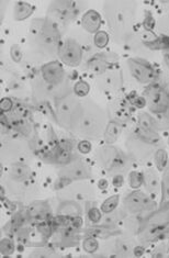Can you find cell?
<instances>
[{
	"label": "cell",
	"instance_id": "cell-14",
	"mask_svg": "<svg viewBox=\"0 0 169 258\" xmlns=\"http://www.w3.org/2000/svg\"><path fill=\"white\" fill-rule=\"evenodd\" d=\"M167 160L168 157L166 152L164 150H158L156 152V154H155V163H156V166L159 170H163L166 167Z\"/></svg>",
	"mask_w": 169,
	"mask_h": 258
},
{
	"label": "cell",
	"instance_id": "cell-12",
	"mask_svg": "<svg viewBox=\"0 0 169 258\" xmlns=\"http://www.w3.org/2000/svg\"><path fill=\"white\" fill-rule=\"evenodd\" d=\"M132 242H130V239H119L117 241V251L123 255H129L130 253H134L133 245H132Z\"/></svg>",
	"mask_w": 169,
	"mask_h": 258
},
{
	"label": "cell",
	"instance_id": "cell-16",
	"mask_svg": "<svg viewBox=\"0 0 169 258\" xmlns=\"http://www.w3.org/2000/svg\"><path fill=\"white\" fill-rule=\"evenodd\" d=\"M129 181L131 187L139 188L143 183V174H140L138 172H133L130 174Z\"/></svg>",
	"mask_w": 169,
	"mask_h": 258
},
{
	"label": "cell",
	"instance_id": "cell-10",
	"mask_svg": "<svg viewBox=\"0 0 169 258\" xmlns=\"http://www.w3.org/2000/svg\"><path fill=\"white\" fill-rule=\"evenodd\" d=\"M138 121L142 129H145V130H149V131H155V132L159 131V127L156 118L150 116V114L147 112L139 113Z\"/></svg>",
	"mask_w": 169,
	"mask_h": 258
},
{
	"label": "cell",
	"instance_id": "cell-3",
	"mask_svg": "<svg viewBox=\"0 0 169 258\" xmlns=\"http://www.w3.org/2000/svg\"><path fill=\"white\" fill-rule=\"evenodd\" d=\"M125 208L130 212L138 213L142 211H149L155 209L154 201L142 191L131 192L124 199Z\"/></svg>",
	"mask_w": 169,
	"mask_h": 258
},
{
	"label": "cell",
	"instance_id": "cell-1",
	"mask_svg": "<svg viewBox=\"0 0 169 258\" xmlns=\"http://www.w3.org/2000/svg\"><path fill=\"white\" fill-rule=\"evenodd\" d=\"M144 97L153 113L161 114L169 110V91L165 86L153 82L147 87Z\"/></svg>",
	"mask_w": 169,
	"mask_h": 258
},
{
	"label": "cell",
	"instance_id": "cell-11",
	"mask_svg": "<svg viewBox=\"0 0 169 258\" xmlns=\"http://www.w3.org/2000/svg\"><path fill=\"white\" fill-rule=\"evenodd\" d=\"M121 129L120 124L117 121H110L107 127V130L104 132V137H106V141L108 143H113L116 141L119 135H120Z\"/></svg>",
	"mask_w": 169,
	"mask_h": 258
},
{
	"label": "cell",
	"instance_id": "cell-18",
	"mask_svg": "<svg viewBox=\"0 0 169 258\" xmlns=\"http://www.w3.org/2000/svg\"><path fill=\"white\" fill-rule=\"evenodd\" d=\"M75 93L78 96H86L89 93V86L86 82L80 81L75 86Z\"/></svg>",
	"mask_w": 169,
	"mask_h": 258
},
{
	"label": "cell",
	"instance_id": "cell-4",
	"mask_svg": "<svg viewBox=\"0 0 169 258\" xmlns=\"http://www.w3.org/2000/svg\"><path fill=\"white\" fill-rule=\"evenodd\" d=\"M61 57L68 65H77L81 58V49L75 41H67L61 50Z\"/></svg>",
	"mask_w": 169,
	"mask_h": 258
},
{
	"label": "cell",
	"instance_id": "cell-6",
	"mask_svg": "<svg viewBox=\"0 0 169 258\" xmlns=\"http://www.w3.org/2000/svg\"><path fill=\"white\" fill-rule=\"evenodd\" d=\"M143 182L146 190L149 191L150 193H155V195H157L159 192L158 190L162 186L161 179H159L157 173L152 168L145 170V173L143 174Z\"/></svg>",
	"mask_w": 169,
	"mask_h": 258
},
{
	"label": "cell",
	"instance_id": "cell-2",
	"mask_svg": "<svg viewBox=\"0 0 169 258\" xmlns=\"http://www.w3.org/2000/svg\"><path fill=\"white\" fill-rule=\"evenodd\" d=\"M127 65H129L132 75H133L135 79L143 82V84L154 82L155 78H156L154 67L148 62L143 61V59L131 58L127 62Z\"/></svg>",
	"mask_w": 169,
	"mask_h": 258
},
{
	"label": "cell",
	"instance_id": "cell-17",
	"mask_svg": "<svg viewBox=\"0 0 169 258\" xmlns=\"http://www.w3.org/2000/svg\"><path fill=\"white\" fill-rule=\"evenodd\" d=\"M84 248H85L86 252L94 253L98 250V242L93 237L87 238V239H85V242H84Z\"/></svg>",
	"mask_w": 169,
	"mask_h": 258
},
{
	"label": "cell",
	"instance_id": "cell-21",
	"mask_svg": "<svg viewBox=\"0 0 169 258\" xmlns=\"http://www.w3.org/2000/svg\"><path fill=\"white\" fill-rule=\"evenodd\" d=\"M79 150H80L81 152H83V153H89L90 150H91L90 143L87 142V141L81 142L80 145H79Z\"/></svg>",
	"mask_w": 169,
	"mask_h": 258
},
{
	"label": "cell",
	"instance_id": "cell-22",
	"mask_svg": "<svg viewBox=\"0 0 169 258\" xmlns=\"http://www.w3.org/2000/svg\"><path fill=\"white\" fill-rule=\"evenodd\" d=\"M123 181H124V179H123L122 175H116V176L113 177V185L114 186L120 187L123 185Z\"/></svg>",
	"mask_w": 169,
	"mask_h": 258
},
{
	"label": "cell",
	"instance_id": "cell-19",
	"mask_svg": "<svg viewBox=\"0 0 169 258\" xmlns=\"http://www.w3.org/2000/svg\"><path fill=\"white\" fill-rule=\"evenodd\" d=\"M101 218H102L101 212H100L97 208H93L89 211V220L91 221V222L97 223L100 220H101Z\"/></svg>",
	"mask_w": 169,
	"mask_h": 258
},
{
	"label": "cell",
	"instance_id": "cell-23",
	"mask_svg": "<svg viewBox=\"0 0 169 258\" xmlns=\"http://www.w3.org/2000/svg\"><path fill=\"white\" fill-rule=\"evenodd\" d=\"M168 143H169V136H168Z\"/></svg>",
	"mask_w": 169,
	"mask_h": 258
},
{
	"label": "cell",
	"instance_id": "cell-9",
	"mask_svg": "<svg viewBox=\"0 0 169 258\" xmlns=\"http://www.w3.org/2000/svg\"><path fill=\"white\" fill-rule=\"evenodd\" d=\"M43 75L48 82L54 84V82H57L61 80V78L63 76V71L62 67L58 65L56 63H51L44 67L43 70Z\"/></svg>",
	"mask_w": 169,
	"mask_h": 258
},
{
	"label": "cell",
	"instance_id": "cell-8",
	"mask_svg": "<svg viewBox=\"0 0 169 258\" xmlns=\"http://www.w3.org/2000/svg\"><path fill=\"white\" fill-rule=\"evenodd\" d=\"M100 24H101V19H100L99 13L95 10L87 12L83 18L84 27L88 32H91V33L99 29Z\"/></svg>",
	"mask_w": 169,
	"mask_h": 258
},
{
	"label": "cell",
	"instance_id": "cell-15",
	"mask_svg": "<svg viewBox=\"0 0 169 258\" xmlns=\"http://www.w3.org/2000/svg\"><path fill=\"white\" fill-rule=\"evenodd\" d=\"M95 44L97 45L98 48L102 49V48H106L108 45V42H109V35L107 32L104 31H99L96 33L95 35Z\"/></svg>",
	"mask_w": 169,
	"mask_h": 258
},
{
	"label": "cell",
	"instance_id": "cell-7",
	"mask_svg": "<svg viewBox=\"0 0 169 258\" xmlns=\"http://www.w3.org/2000/svg\"><path fill=\"white\" fill-rule=\"evenodd\" d=\"M121 155L123 154L114 146H106L104 149L101 150V152H100L99 158H100V162L102 163L104 167H107L109 169Z\"/></svg>",
	"mask_w": 169,
	"mask_h": 258
},
{
	"label": "cell",
	"instance_id": "cell-13",
	"mask_svg": "<svg viewBox=\"0 0 169 258\" xmlns=\"http://www.w3.org/2000/svg\"><path fill=\"white\" fill-rule=\"evenodd\" d=\"M119 205V196H112L103 202L101 206V210L104 213H110V212L116 210Z\"/></svg>",
	"mask_w": 169,
	"mask_h": 258
},
{
	"label": "cell",
	"instance_id": "cell-5",
	"mask_svg": "<svg viewBox=\"0 0 169 258\" xmlns=\"http://www.w3.org/2000/svg\"><path fill=\"white\" fill-rule=\"evenodd\" d=\"M148 144H150V143L141 140L140 137L135 136V135L129 141L130 150L133 152V154L140 159L148 157V155L152 153V150H150Z\"/></svg>",
	"mask_w": 169,
	"mask_h": 258
},
{
	"label": "cell",
	"instance_id": "cell-20",
	"mask_svg": "<svg viewBox=\"0 0 169 258\" xmlns=\"http://www.w3.org/2000/svg\"><path fill=\"white\" fill-rule=\"evenodd\" d=\"M132 104H134L136 108H143L147 104V101H146L144 96H135L134 99L131 101Z\"/></svg>",
	"mask_w": 169,
	"mask_h": 258
}]
</instances>
